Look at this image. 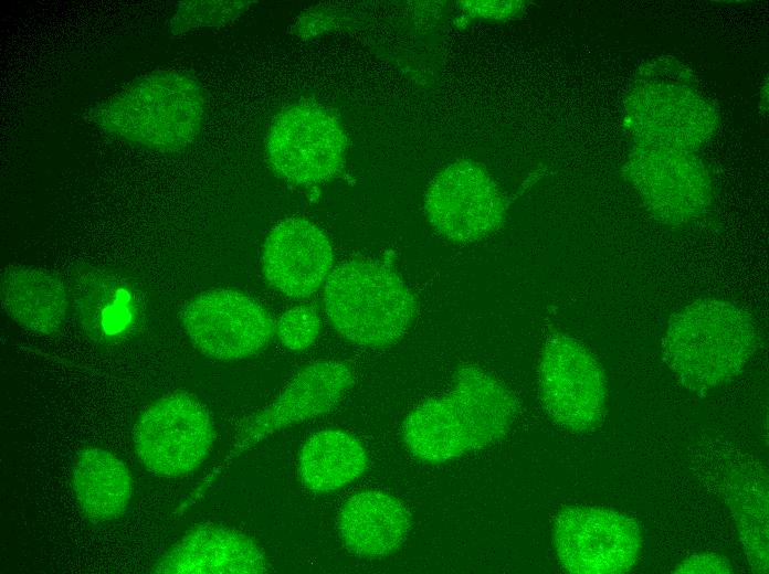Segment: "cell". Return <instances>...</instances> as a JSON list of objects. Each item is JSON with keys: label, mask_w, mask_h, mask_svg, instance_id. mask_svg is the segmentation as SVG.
Segmentation results:
<instances>
[{"label": "cell", "mask_w": 769, "mask_h": 574, "mask_svg": "<svg viewBox=\"0 0 769 574\" xmlns=\"http://www.w3.org/2000/svg\"><path fill=\"white\" fill-rule=\"evenodd\" d=\"M320 319L312 306H298L286 310L275 323L280 342L288 350L304 351L319 333Z\"/></svg>", "instance_id": "ffe728a7"}, {"label": "cell", "mask_w": 769, "mask_h": 574, "mask_svg": "<svg viewBox=\"0 0 769 574\" xmlns=\"http://www.w3.org/2000/svg\"><path fill=\"white\" fill-rule=\"evenodd\" d=\"M505 201L494 180L476 162L460 160L430 184L425 212L431 225L455 243L478 241L499 227Z\"/></svg>", "instance_id": "8fae6325"}, {"label": "cell", "mask_w": 769, "mask_h": 574, "mask_svg": "<svg viewBox=\"0 0 769 574\" xmlns=\"http://www.w3.org/2000/svg\"><path fill=\"white\" fill-rule=\"evenodd\" d=\"M463 9L472 15L485 19H506L518 12L520 4L516 1H465Z\"/></svg>", "instance_id": "7402d4cb"}, {"label": "cell", "mask_w": 769, "mask_h": 574, "mask_svg": "<svg viewBox=\"0 0 769 574\" xmlns=\"http://www.w3.org/2000/svg\"><path fill=\"white\" fill-rule=\"evenodd\" d=\"M561 566L575 574H621L639 559L642 534L630 517L598 507H568L554 523Z\"/></svg>", "instance_id": "52a82bcc"}, {"label": "cell", "mask_w": 769, "mask_h": 574, "mask_svg": "<svg viewBox=\"0 0 769 574\" xmlns=\"http://www.w3.org/2000/svg\"><path fill=\"white\" fill-rule=\"evenodd\" d=\"M756 342L746 311L729 301L706 298L671 318L663 352L688 390L705 392L736 376L754 354Z\"/></svg>", "instance_id": "3957f363"}, {"label": "cell", "mask_w": 769, "mask_h": 574, "mask_svg": "<svg viewBox=\"0 0 769 574\" xmlns=\"http://www.w3.org/2000/svg\"><path fill=\"white\" fill-rule=\"evenodd\" d=\"M539 391L550 417L569 431L592 428L603 416V371L587 348L566 334H554L546 342L539 364Z\"/></svg>", "instance_id": "9c48e42d"}, {"label": "cell", "mask_w": 769, "mask_h": 574, "mask_svg": "<svg viewBox=\"0 0 769 574\" xmlns=\"http://www.w3.org/2000/svg\"><path fill=\"white\" fill-rule=\"evenodd\" d=\"M0 296L6 313L28 330L51 334L65 320L69 301L64 284L44 270L7 268L1 276Z\"/></svg>", "instance_id": "2e32d148"}, {"label": "cell", "mask_w": 769, "mask_h": 574, "mask_svg": "<svg viewBox=\"0 0 769 574\" xmlns=\"http://www.w3.org/2000/svg\"><path fill=\"white\" fill-rule=\"evenodd\" d=\"M266 559L245 534L218 525L188 532L154 566L170 574H256L267 571Z\"/></svg>", "instance_id": "5bb4252c"}, {"label": "cell", "mask_w": 769, "mask_h": 574, "mask_svg": "<svg viewBox=\"0 0 769 574\" xmlns=\"http://www.w3.org/2000/svg\"><path fill=\"white\" fill-rule=\"evenodd\" d=\"M262 261L271 286L286 296L306 298L327 279L334 254L322 228L306 219L291 217L272 228Z\"/></svg>", "instance_id": "7c38bea8"}, {"label": "cell", "mask_w": 769, "mask_h": 574, "mask_svg": "<svg viewBox=\"0 0 769 574\" xmlns=\"http://www.w3.org/2000/svg\"><path fill=\"white\" fill-rule=\"evenodd\" d=\"M203 115L204 94L196 78L182 72L158 71L136 78L91 108L87 117L128 144L170 153L197 138Z\"/></svg>", "instance_id": "7a4b0ae2"}, {"label": "cell", "mask_w": 769, "mask_h": 574, "mask_svg": "<svg viewBox=\"0 0 769 574\" xmlns=\"http://www.w3.org/2000/svg\"><path fill=\"white\" fill-rule=\"evenodd\" d=\"M347 138L338 119L323 107L294 104L272 123L266 157L281 179L310 184L335 177L344 167Z\"/></svg>", "instance_id": "5b68a950"}, {"label": "cell", "mask_w": 769, "mask_h": 574, "mask_svg": "<svg viewBox=\"0 0 769 574\" xmlns=\"http://www.w3.org/2000/svg\"><path fill=\"white\" fill-rule=\"evenodd\" d=\"M673 572L691 574H729L734 572V566L729 560L723 555L714 553H700L683 560L674 567Z\"/></svg>", "instance_id": "44dd1931"}, {"label": "cell", "mask_w": 769, "mask_h": 574, "mask_svg": "<svg viewBox=\"0 0 769 574\" xmlns=\"http://www.w3.org/2000/svg\"><path fill=\"white\" fill-rule=\"evenodd\" d=\"M352 382V372L343 362L318 361L305 366L266 408L249 421L242 434L243 445L329 412Z\"/></svg>", "instance_id": "4fadbf2b"}, {"label": "cell", "mask_w": 769, "mask_h": 574, "mask_svg": "<svg viewBox=\"0 0 769 574\" xmlns=\"http://www.w3.org/2000/svg\"><path fill=\"white\" fill-rule=\"evenodd\" d=\"M324 309L343 338L380 348L405 333L415 313V300L390 268L371 261L352 259L328 275Z\"/></svg>", "instance_id": "277c9868"}, {"label": "cell", "mask_w": 769, "mask_h": 574, "mask_svg": "<svg viewBox=\"0 0 769 574\" xmlns=\"http://www.w3.org/2000/svg\"><path fill=\"white\" fill-rule=\"evenodd\" d=\"M517 401L491 373L460 368L444 396L430 398L405 417L403 440L422 461L442 464L503 437L517 413Z\"/></svg>", "instance_id": "6da1fadb"}, {"label": "cell", "mask_w": 769, "mask_h": 574, "mask_svg": "<svg viewBox=\"0 0 769 574\" xmlns=\"http://www.w3.org/2000/svg\"><path fill=\"white\" fill-rule=\"evenodd\" d=\"M251 1H182L169 22L177 35L201 28L225 25L242 15Z\"/></svg>", "instance_id": "d6986e66"}, {"label": "cell", "mask_w": 769, "mask_h": 574, "mask_svg": "<svg viewBox=\"0 0 769 574\" xmlns=\"http://www.w3.org/2000/svg\"><path fill=\"white\" fill-rule=\"evenodd\" d=\"M624 173L651 213L665 224L687 223L710 204V178L688 150L640 145Z\"/></svg>", "instance_id": "ba28073f"}, {"label": "cell", "mask_w": 769, "mask_h": 574, "mask_svg": "<svg viewBox=\"0 0 769 574\" xmlns=\"http://www.w3.org/2000/svg\"><path fill=\"white\" fill-rule=\"evenodd\" d=\"M182 325L198 350L222 361L256 353L275 332L268 312L247 295L232 289L196 296L182 312Z\"/></svg>", "instance_id": "30bf717a"}, {"label": "cell", "mask_w": 769, "mask_h": 574, "mask_svg": "<svg viewBox=\"0 0 769 574\" xmlns=\"http://www.w3.org/2000/svg\"><path fill=\"white\" fill-rule=\"evenodd\" d=\"M335 21V17L329 14L327 10H312L304 13L294 26V33L301 38H313L319 33L327 32L330 29V23Z\"/></svg>", "instance_id": "603a6c76"}, {"label": "cell", "mask_w": 769, "mask_h": 574, "mask_svg": "<svg viewBox=\"0 0 769 574\" xmlns=\"http://www.w3.org/2000/svg\"><path fill=\"white\" fill-rule=\"evenodd\" d=\"M72 487L82 512L93 521L119 515L133 490L126 465L98 447H87L77 455L72 468Z\"/></svg>", "instance_id": "e0dca14e"}, {"label": "cell", "mask_w": 769, "mask_h": 574, "mask_svg": "<svg viewBox=\"0 0 769 574\" xmlns=\"http://www.w3.org/2000/svg\"><path fill=\"white\" fill-rule=\"evenodd\" d=\"M367 464V453L356 437L339 429H323L304 444L298 471L306 488L327 492L356 480Z\"/></svg>", "instance_id": "ac0fdd59"}, {"label": "cell", "mask_w": 769, "mask_h": 574, "mask_svg": "<svg viewBox=\"0 0 769 574\" xmlns=\"http://www.w3.org/2000/svg\"><path fill=\"white\" fill-rule=\"evenodd\" d=\"M213 426L207 410L192 396L172 394L148 406L134 427L138 459L151 472L179 477L209 455Z\"/></svg>", "instance_id": "8992f818"}, {"label": "cell", "mask_w": 769, "mask_h": 574, "mask_svg": "<svg viewBox=\"0 0 769 574\" xmlns=\"http://www.w3.org/2000/svg\"><path fill=\"white\" fill-rule=\"evenodd\" d=\"M411 525L405 506L396 497L365 490L349 497L338 515V530L345 545L355 554L378 557L397 550Z\"/></svg>", "instance_id": "9a60e30c"}]
</instances>
